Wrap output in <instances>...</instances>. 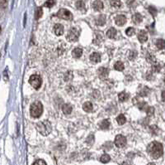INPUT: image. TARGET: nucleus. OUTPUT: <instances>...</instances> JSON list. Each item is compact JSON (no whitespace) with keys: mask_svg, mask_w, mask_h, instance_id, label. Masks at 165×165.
Segmentation results:
<instances>
[{"mask_svg":"<svg viewBox=\"0 0 165 165\" xmlns=\"http://www.w3.org/2000/svg\"><path fill=\"white\" fill-rule=\"evenodd\" d=\"M147 151L149 154L152 157L153 159H157L163 155L164 148H163V145L160 143H159L157 141H154L148 145Z\"/></svg>","mask_w":165,"mask_h":165,"instance_id":"obj_1","label":"nucleus"},{"mask_svg":"<svg viewBox=\"0 0 165 165\" xmlns=\"http://www.w3.org/2000/svg\"><path fill=\"white\" fill-rule=\"evenodd\" d=\"M42 112H43V105L40 101H36V102H34L31 104L30 113L32 117H40Z\"/></svg>","mask_w":165,"mask_h":165,"instance_id":"obj_2","label":"nucleus"},{"mask_svg":"<svg viewBox=\"0 0 165 165\" xmlns=\"http://www.w3.org/2000/svg\"><path fill=\"white\" fill-rule=\"evenodd\" d=\"M36 129L42 135H48L52 130V127L50 123L48 120H44L42 122H39L36 125Z\"/></svg>","mask_w":165,"mask_h":165,"instance_id":"obj_3","label":"nucleus"},{"mask_svg":"<svg viewBox=\"0 0 165 165\" xmlns=\"http://www.w3.org/2000/svg\"><path fill=\"white\" fill-rule=\"evenodd\" d=\"M29 83L36 90H38L41 86V78L38 75H32L29 79Z\"/></svg>","mask_w":165,"mask_h":165,"instance_id":"obj_4","label":"nucleus"},{"mask_svg":"<svg viewBox=\"0 0 165 165\" xmlns=\"http://www.w3.org/2000/svg\"><path fill=\"white\" fill-rule=\"evenodd\" d=\"M80 34V32L78 28L76 27H72L69 33L67 35V38L70 42H76L78 39V37Z\"/></svg>","mask_w":165,"mask_h":165,"instance_id":"obj_5","label":"nucleus"},{"mask_svg":"<svg viewBox=\"0 0 165 165\" xmlns=\"http://www.w3.org/2000/svg\"><path fill=\"white\" fill-rule=\"evenodd\" d=\"M56 16L60 18L65 19V20H72L73 19V15L70 13L69 10L65 9H62L59 10V12L57 13Z\"/></svg>","mask_w":165,"mask_h":165,"instance_id":"obj_6","label":"nucleus"},{"mask_svg":"<svg viewBox=\"0 0 165 165\" xmlns=\"http://www.w3.org/2000/svg\"><path fill=\"white\" fill-rule=\"evenodd\" d=\"M126 144V138L122 135H117L115 138V145L118 148H123Z\"/></svg>","mask_w":165,"mask_h":165,"instance_id":"obj_7","label":"nucleus"},{"mask_svg":"<svg viewBox=\"0 0 165 165\" xmlns=\"http://www.w3.org/2000/svg\"><path fill=\"white\" fill-rule=\"evenodd\" d=\"M115 22L118 26H123L126 22V17L124 15H118L115 18Z\"/></svg>","mask_w":165,"mask_h":165,"instance_id":"obj_8","label":"nucleus"},{"mask_svg":"<svg viewBox=\"0 0 165 165\" xmlns=\"http://www.w3.org/2000/svg\"><path fill=\"white\" fill-rule=\"evenodd\" d=\"M98 76L102 80H104L108 76V70L105 67H101L98 69Z\"/></svg>","mask_w":165,"mask_h":165,"instance_id":"obj_9","label":"nucleus"},{"mask_svg":"<svg viewBox=\"0 0 165 165\" xmlns=\"http://www.w3.org/2000/svg\"><path fill=\"white\" fill-rule=\"evenodd\" d=\"M138 39L140 43H145L146 41L148 40V35H147V32H146V31L144 30H141L140 32H139V34H138Z\"/></svg>","mask_w":165,"mask_h":165,"instance_id":"obj_10","label":"nucleus"},{"mask_svg":"<svg viewBox=\"0 0 165 165\" xmlns=\"http://www.w3.org/2000/svg\"><path fill=\"white\" fill-rule=\"evenodd\" d=\"M92 8L96 11H101L103 9V4L101 0H96L94 3L92 4Z\"/></svg>","mask_w":165,"mask_h":165,"instance_id":"obj_11","label":"nucleus"},{"mask_svg":"<svg viewBox=\"0 0 165 165\" xmlns=\"http://www.w3.org/2000/svg\"><path fill=\"white\" fill-rule=\"evenodd\" d=\"M54 31H55V33L57 35V36H60L64 33V27L62 26L61 24H59L57 23L55 25L54 27Z\"/></svg>","mask_w":165,"mask_h":165,"instance_id":"obj_12","label":"nucleus"},{"mask_svg":"<svg viewBox=\"0 0 165 165\" xmlns=\"http://www.w3.org/2000/svg\"><path fill=\"white\" fill-rule=\"evenodd\" d=\"M90 61L93 63H98L101 61V56L97 52H93L90 56Z\"/></svg>","mask_w":165,"mask_h":165,"instance_id":"obj_13","label":"nucleus"},{"mask_svg":"<svg viewBox=\"0 0 165 165\" xmlns=\"http://www.w3.org/2000/svg\"><path fill=\"white\" fill-rule=\"evenodd\" d=\"M105 22H106V16L103 15V14L98 16V17H97V19H96V23H97V25L102 26V25H104Z\"/></svg>","mask_w":165,"mask_h":165,"instance_id":"obj_14","label":"nucleus"},{"mask_svg":"<svg viewBox=\"0 0 165 165\" xmlns=\"http://www.w3.org/2000/svg\"><path fill=\"white\" fill-rule=\"evenodd\" d=\"M62 110H63L65 115H70L72 112L73 109H72V106L70 104H65L62 107Z\"/></svg>","mask_w":165,"mask_h":165,"instance_id":"obj_15","label":"nucleus"},{"mask_svg":"<svg viewBox=\"0 0 165 165\" xmlns=\"http://www.w3.org/2000/svg\"><path fill=\"white\" fill-rule=\"evenodd\" d=\"M82 109H83V110L84 111H86L87 113H89V112H92V104L91 102H85L83 105H82Z\"/></svg>","mask_w":165,"mask_h":165,"instance_id":"obj_16","label":"nucleus"},{"mask_svg":"<svg viewBox=\"0 0 165 165\" xmlns=\"http://www.w3.org/2000/svg\"><path fill=\"white\" fill-rule=\"evenodd\" d=\"M118 98H119V100H120V101L124 102V101L128 100V98H129V94H127L125 91H122V92H121V93L118 95Z\"/></svg>","mask_w":165,"mask_h":165,"instance_id":"obj_17","label":"nucleus"},{"mask_svg":"<svg viewBox=\"0 0 165 165\" xmlns=\"http://www.w3.org/2000/svg\"><path fill=\"white\" fill-rule=\"evenodd\" d=\"M117 33V30H116L115 28H113V27H111V28L107 32V36L109 38H114V37H116Z\"/></svg>","mask_w":165,"mask_h":165,"instance_id":"obj_18","label":"nucleus"},{"mask_svg":"<svg viewBox=\"0 0 165 165\" xmlns=\"http://www.w3.org/2000/svg\"><path fill=\"white\" fill-rule=\"evenodd\" d=\"M82 50L81 48H75L73 52H72V55H73V57H75V58H79V57L82 56Z\"/></svg>","mask_w":165,"mask_h":165,"instance_id":"obj_19","label":"nucleus"},{"mask_svg":"<svg viewBox=\"0 0 165 165\" xmlns=\"http://www.w3.org/2000/svg\"><path fill=\"white\" fill-rule=\"evenodd\" d=\"M132 20H133V22H135V23L138 24V23H139V22H142L143 17H142V16H141L139 13H136V14H135V15L133 16V17H132Z\"/></svg>","mask_w":165,"mask_h":165,"instance_id":"obj_20","label":"nucleus"},{"mask_svg":"<svg viewBox=\"0 0 165 165\" xmlns=\"http://www.w3.org/2000/svg\"><path fill=\"white\" fill-rule=\"evenodd\" d=\"M109 126H110V121L108 120H104L101 122L100 128L102 130H107V129H108Z\"/></svg>","mask_w":165,"mask_h":165,"instance_id":"obj_21","label":"nucleus"},{"mask_svg":"<svg viewBox=\"0 0 165 165\" xmlns=\"http://www.w3.org/2000/svg\"><path fill=\"white\" fill-rule=\"evenodd\" d=\"M117 123L120 125H124L126 123V119L124 116V115H119L117 117Z\"/></svg>","mask_w":165,"mask_h":165,"instance_id":"obj_22","label":"nucleus"},{"mask_svg":"<svg viewBox=\"0 0 165 165\" xmlns=\"http://www.w3.org/2000/svg\"><path fill=\"white\" fill-rule=\"evenodd\" d=\"M114 68H115V70H117V71H122L124 70V64L122 63V61H117L114 65Z\"/></svg>","mask_w":165,"mask_h":165,"instance_id":"obj_23","label":"nucleus"},{"mask_svg":"<svg viewBox=\"0 0 165 165\" xmlns=\"http://www.w3.org/2000/svg\"><path fill=\"white\" fill-rule=\"evenodd\" d=\"M111 5L114 7V8H120L121 6H122V2H121V0H112L111 1Z\"/></svg>","mask_w":165,"mask_h":165,"instance_id":"obj_24","label":"nucleus"},{"mask_svg":"<svg viewBox=\"0 0 165 165\" xmlns=\"http://www.w3.org/2000/svg\"><path fill=\"white\" fill-rule=\"evenodd\" d=\"M110 160H111V158H110V156H109L108 154H107V153L103 154V155L100 158V161L102 163H103V164H107V163H108Z\"/></svg>","mask_w":165,"mask_h":165,"instance_id":"obj_25","label":"nucleus"},{"mask_svg":"<svg viewBox=\"0 0 165 165\" xmlns=\"http://www.w3.org/2000/svg\"><path fill=\"white\" fill-rule=\"evenodd\" d=\"M164 41L163 39H159L157 40L156 42V46L157 48H159V49H160V50H162V49H164Z\"/></svg>","mask_w":165,"mask_h":165,"instance_id":"obj_26","label":"nucleus"},{"mask_svg":"<svg viewBox=\"0 0 165 165\" xmlns=\"http://www.w3.org/2000/svg\"><path fill=\"white\" fill-rule=\"evenodd\" d=\"M76 7L78 10H84L85 9V4L82 1H78L76 3Z\"/></svg>","mask_w":165,"mask_h":165,"instance_id":"obj_27","label":"nucleus"},{"mask_svg":"<svg viewBox=\"0 0 165 165\" xmlns=\"http://www.w3.org/2000/svg\"><path fill=\"white\" fill-rule=\"evenodd\" d=\"M55 4V0H47L45 4V7H47V8H51Z\"/></svg>","mask_w":165,"mask_h":165,"instance_id":"obj_28","label":"nucleus"},{"mask_svg":"<svg viewBox=\"0 0 165 165\" xmlns=\"http://www.w3.org/2000/svg\"><path fill=\"white\" fill-rule=\"evenodd\" d=\"M126 33L127 36H132L135 34V29L133 27H128L126 30Z\"/></svg>","mask_w":165,"mask_h":165,"instance_id":"obj_29","label":"nucleus"},{"mask_svg":"<svg viewBox=\"0 0 165 165\" xmlns=\"http://www.w3.org/2000/svg\"><path fill=\"white\" fill-rule=\"evenodd\" d=\"M41 16H42V9L41 8H38L36 12V19H39Z\"/></svg>","mask_w":165,"mask_h":165,"instance_id":"obj_30","label":"nucleus"},{"mask_svg":"<svg viewBox=\"0 0 165 165\" xmlns=\"http://www.w3.org/2000/svg\"><path fill=\"white\" fill-rule=\"evenodd\" d=\"M136 56H137V52H135V51H130V55H129L130 60H134L135 57H136Z\"/></svg>","mask_w":165,"mask_h":165,"instance_id":"obj_31","label":"nucleus"},{"mask_svg":"<svg viewBox=\"0 0 165 165\" xmlns=\"http://www.w3.org/2000/svg\"><path fill=\"white\" fill-rule=\"evenodd\" d=\"M146 112H147V115L149 116H151L154 115V107H149V108L146 110Z\"/></svg>","mask_w":165,"mask_h":165,"instance_id":"obj_32","label":"nucleus"},{"mask_svg":"<svg viewBox=\"0 0 165 165\" xmlns=\"http://www.w3.org/2000/svg\"><path fill=\"white\" fill-rule=\"evenodd\" d=\"M33 165H46V163L43 159H38L33 164Z\"/></svg>","mask_w":165,"mask_h":165,"instance_id":"obj_33","label":"nucleus"},{"mask_svg":"<svg viewBox=\"0 0 165 165\" xmlns=\"http://www.w3.org/2000/svg\"><path fill=\"white\" fill-rule=\"evenodd\" d=\"M6 0H0V8H5L6 7Z\"/></svg>","mask_w":165,"mask_h":165,"instance_id":"obj_34","label":"nucleus"},{"mask_svg":"<svg viewBox=\"0 0 165 165\" xmlns=\"http://www.w3.org/2000/svg\"><path fill=\"white\" fill-rule=\"evenodd\" d=\"M122 165H130V164H128L127 162H123V163L122 164Z\"/></svg>","mask_w":165,"mask_h":165,"instance_id":"obj_35","label":"nucleus"},{"mask_svg":"<svg viewBox=\"0 0 165 165\" xmlns=\"http://www.w3.org/2000/svg\"><path fill=\"white\" fill-rule=\"evenodd\" d=\"M148 165H155V164H154V163H149V164H148Z\"/></svg>","mask_w":165,"mask_h":165,"instance_id":"obj_36","label":"nucleus"},{"mask_svg":"<svg viewBox=\"0 0 165 165\" xmlns=\"http://www.w3.org/2000/svg\"><path fill=\"white\" fill-rule=\"evenodd\" d=\"M0 32H1V27H0Z\"/></svg>","mask_w":165,"mask_h":165,"instance_id":"obj_37","label":"nucleus"}]
</instances>
